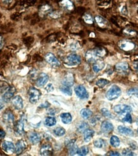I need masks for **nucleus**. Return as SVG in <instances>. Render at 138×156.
Wrapping results in <instances>:
<instances>
[{
    "instance_id": "obj_1",
    "label": "nucleus",
    "mask_w": 138,
    "mask_h": 156,
    "mask_svg": "<svg viewBox=\"0 0 138 156\" xmlns=\"http://www.w3.org/2000/svg\"><path fill=\"white\" fill-rule=\"evenodd\" d=\"M121 93V89L118 86L113 85L106 93V98L109 100H113L120 97Z\"/></svg>"
},
{
    "instance_id": "obj_2",
    "label": "nucleus",
    "mask_w": 138,
    "mask_h": 156,
    "mask_svg": "<svg viewBox=\"0 0 138 156\" xmlns=\"http://www.w3.org/2000/svg\"><path fill=\"white\" fill-rule=\"evenodd\" d=\"M81 61V59L79 55L76 54H71L67 57L65 63L68 66L74 67L80 64Z\"/></svg>"
},
{
    "instance_id": "obj_3",
    "label": "nucleus",
    "mask_w": 138,
    "mask_h": 156,
    "mask_svg": "<svg viewBox=\"0 0 138 156\" xmlns=\"http://www.w3.org/2000/svg\"><path fill=\"white\" fill-rule=\"evenodd\" d=\"M29 97L30 102H32V104H35L40 99V92L36 88L32 87L29 90Z\"/></svg>"
},
{
    "instance_id": "obj_4",
    "label": "nucleus",
    "mask_w": 138,
    "mask_h": 156,
    "mask_svg": "<svg viewBox=\"0 0 138 156\" xmlns=\"http://www.w3.org/2000/svg\"><path fill=\"white\" fill-rule=\"evenodd\" d=\"M45 58L47 62L53 67H58L60 66V62H59V61L57 59L56 57L54 56L53 54L50 53L46 54V55L45 56Z\"/></svg>"
},
{
    "instance_id": "obj_5",
    "label": "nucleus",
    "mask_w": 138,
    "mask_h": 156,
    "mask_svg": "<svg viewBox=\"0 0 138 156\" xmlns=\"http://www.w3.org/2000/svg\"><path fill=\"white\" fill-rule=\"evenodd\" d=\"M75 94L81 99H86L88 98V93L86 88L82 85L77 86L75 88Z\"/></svg>"
},
{
    "instance_id": "obj_6",
    "label": "nucleus",
    "mask_w": 138,
    "mask_h": 156,
    "mask_svg": "<svg viewBox=\"0 0 138 156\" xmlns=\"http://www.w3.org/2000/svg\"><path fill=\"white\" fill-rule=\"evenodd\" d=\"M114 111H115L116 113L121 115V114L131 113L132 111V108L128 105L119 104L114 106Z\"/></svg>"
},
{
    "instance_id": "obj_7",
    "label": "nucleus",
    "mask_w": 138,
    "mask_h": 156,
    "mask_svg": "<svg viewBox=\"0 0 138 156\" xmlns=\"http://www.w3.org/2000/svg\"><path fill=\"white\" fill-rule=\"evenodd\" d=\"M2 149L8 154H12L14 152L15 148L12 142L9 141H5L2 143Z\"/></svg>"
},
{
    "instance_id": "obj_8",
    "label": "nucleus",
    "mask_w": 138,
    "mask_h": 156,
    "mask_svg": "<svg viewBox=\"0 0 138 156\" xmlns=\"http://www.w3.org/2000/svg\"><path fill=\"white\" fill-rule=\"evenodd\" d=\"M3 120L7 126H12L14 122V116L11 111H6L3 115Z\"/></svg>"
},
{
    "instance_id": "obj_9",
    "label": "nucleus",
    "mask_w": 138,
    "mask_h": 156,
    "mask_svg": "<svg viewBox=\"0 0 138 156\" xmlns=\"http://www.w3.org/2000/svg\"><path fill=\"white\" fill-rule=\"evenodd\" d=\"M101 131H102L104 133H107L109 134L111 132H112L113 131V124H112L109 121H104L102 124H101Z\"/></svg>"
},
{
    "instance_id": "obj_10",
    "label": "nucleus",
    "mask_w": 138,
    "mask_h": 156,
    "mask_svg": "<svg viewBox=\"0 0 138 156\" xmlns=\"http://www.w3.org/2000/svg\"><path fill=\"white\" fill-rule=\"evenodd\" d=\"M115 69L119 73L127 74L128 73V71H129V65L127 63H125V62L119 63L116 64V65L115 66Z\"/></svg>"
},
{
    "instance_id": "obj_11",
    "label": "nucleus",
    "mask_w": 138,
    "mask_h": 156,
    "mask_svg": "<svg viewBox=\"0 0 138 156\" xmlns=\"http://www.w3.org/2000/svg\"><path fill=\"white\" fill-rule=\"evenodd\" d=\"M15 88L14 87H10L7 89V90L3 95L2 98L5 102H9L11 99L12 97L14 96L15 93Z\"/></svg>"
},
{
    "instance_id": "obj_12",
    "label": "nucleus",
    "mask_w": 138,
    "mask_h": 156,
    "mask_svg": "<svg viewBox=\"0 0 138 156\" xmlns=\"http://www.w3.org/2000/svg\"><path fill=\"white\" fill-rule=\"evenodd\" d=\"M85 58H86V61L88 62H89V63L95 62L97 60H98V58L94 50H91V51H87L86 53Z\"/></svg>"
},
{
    "instance_id": "obj_13",
    "label": "nucleus",
    "mask_w": 138,
    "mask_h": 156,
    "mask_svg": "<svg viewBox=\"0 0 138 156\" xmlns=\"http://www.w3.org/2000/svg\"><path fill=\"white\" fill-rule=\"evenodd\" d=\"M13 106H14L15 109L17 110H22L23 108V100L21 97L19 95H17L13 98L12 99Z\"/></svg>"
},
{
    "instance_id": "obj_14",
    "label": "nucleus",
    "mask_w": 138,
    "mask_h": 156,
    "mask_svg": "<svg viewBox=\"0 0 138 156\" xmlns=\"http://www.w3.org/2000/svg\"><path fill=\"white\" fill-rule=\"evenodd\" d=\"M119 47L122 50L129 51L134 48V44L131 42L127 41H121L119 43Z\"/></svg>"
},
{
    "instance_id": "obj_15",
    "label": "nucleus",
    "mask_w": 138,
    "mask_h": 156,
    "mask_svg": "<svg viewBox=\"0 0 138 156\" xmlns=\"http://www.w3.org/2000/svg\"><path fill=\"white\" fill-rule=\"evenodd\" d=\"M14 131L15 134L18 136H21L24 133V122L21 120H19L15 124L14 127Z\"/></svg>"
},
{
    "instance_id": "obj_16",
    "label": "nucleus",
    "mask_w": 138,
    "mask_h": 156,
    "mask_svg": "<svg viewBox=\"0 0 138 156\" xmlns=\"http://www.w3.org/2000/svg\"><path fill=\"white\" fill-rule=\"evenodd\" d=\"M49 80V77L45 73H41L39 76L37 81H36V85L38 87H44Z\"/></svg>"
},
{
    "instance_id": "obj_17",
    "label": "nucleus",
    "mask_w": 138,
    "mask_h": 156,
    "mask_svg": "<svg viewBox=\"0 0 138 156\" xmlns=\"http://www.w3.org/2000/svg\"><path fill=\"white\" fill-rule=\"evenodd\" d=\"M53 154V148L49 144L44 145L40 149V154L42 155H51Z\"/></svg>"
},
{
    "instance_id": "obj_18",
    "label": "nucleus",
    "mask_w": 138,
    "mask_h": 156,
    "mask_svg": "<svg viewBox=\"0 0 138 156\" xmlns=\"http://www.w3.org/2000/svg\"><path fill=\"white\" fill-rule=\"evenodd\" d=\"M26 145L25 141L23 140H19V141H17L16 147H15V153L17 154H20L26 149Z\"/></svg>"
},
{
    "instance_id": "obj_19",
    "label": "nucleus",
    "mask_w": 138,
    "mask_h": 156,
    "mask_svg": "<svg viewBox=\"0 0 138 156\" xmlns=\"http://www.w3.org/2000/svg\"><path fill=\"white\" fill-rule=\"evenodd\" d=\"M118 131L120 132V133L126 135V136H134L133 131L127 127L120 126L118 127Z\"/></svg>"
},
{
    "instance_id": "obj_20",
    "label": "nucleus",
    "mask_w": 138,
    "mask_h": 156,
    "mask_svg": "<svg viewBox=\"0 0 138 156\" xmlns=\"http://www.w3.org/2000/svg\"><path fill=\"white\" fill-rule=\"evenodd\" d=\"M59 5L61 7L64 8L68 10H72L74 9V5L70 0H61L59 2Z\"/></svg>"
},
{
    "instance_id": "obj_21",
    "label": "nucleus",
    "mask_w": 138,
    "mask_h": 156,
    "mask_svg": "<svg viewBox=\"0 0 138 156\" xmlns=\"http://www.w3.org/2000/svg\"><path fill=\"white\" fill-rule=\"evenodd\" d=\"M105 64H104L102 61L97 60L94 62V64L93 65V70L95 72H98L104 69Z\"/></svg>"
},
{
    "instance_id": "obj_22",
    "label": "nucleus",
    "mask_w": 138,
    "mask_h": 156,
    "mask_svg": "<svg viewBox=\"0 0 138 156\" xmlns=\"http://www.w3.org/2000/svg\"><path fill=\"white\" fill-rule=\"evenodd\" d=\"M63 84L65 86H67V87H72L74 85V78L73 76L71 74H67V76L65 77L64 80L63 81Z\"/></svg>"
},
{
    "instance_id": "obj_23",
    "label": "nucleus",
    "mask_w": 138,
    "mask_h": 156,
    "mask_svg": "<svg viewBox=\"0 0 138 156\" xmlns=\"http://www.w3.org/2000/svg\"><path fill=\"white\" fill-rule=\"evenodd\" d=\"M95 132L92 129H88L84 132V140L86 142H89L94 135Z\"/></svg>"
},
{
    "instance_id": "obj_24",
    "label": "nucleus",
    "mask_w": 138,
    "mask_h": 156,
    "mask_svg": "<svg viewBox=\"0 0 138 156\" xmlns=\"http://www.w3.org/2000/svg\"><path fill=\"white\" fill-rule=\"evenodd\" d=\"M40 136L36 132H32L30 135V140L33 144H38L40 141Z\"/></svg>"
},
{
    "instance_id": "obj_25",
    "label": "nucleus",
    "mask_w": 138,
    "mask_h": 156,
    "mask_svg": "<svg viewBox=\"0 0 138 156\" xmlns=\"http://www.w3.org/2000/svg\"><path fill=\"white\" fill-rule=\"evenodd\" d=\"M61 121L65 124H68L72 121V116L69 113H62L60 115Z\"/></svg>"
},
{
    "instance_id": "obj_26",
    "label": "nucleus",
    "mask_w": 138,
    "mask_h": 156,
    "mask_svg": "<svg viewBox=\"0 0 138 156\" xmlns=\"http://www.w3.org/2000/svg\"><path fill=\"white\" fill-rule=\"evenodd\" d=\"M80 113L81 116L85 119L89 118L90 117H91L92 115V111L90 110H89V109H86V108L83 109V110L81 111Z\"/></svg>"
},
{
    "instance_id": "obj_27",
    "label": "nucleus",
    "mask_w": 138,
    "mask_h": 156,
    "mask_svg": "<svg viewBox=\"0 0 138 156\" xmlns=\"http://www.w3.org/2000/svg\"><path fill=\"white\" fill-rule=\"evenodd\" d=\"M56 120L55 118H54V117H48V118H46V119L45 120V124L47 126L49 127H52L54 126V125H56Z\"/></svg>"
},
{
    "instance_id": "obj_28",
    "label": "nucleus",
    "mask_w": 138,
    "mask_h": 156,
    "mask_svg": "<svg viewBox=\"0 0 138 156\" xmlns=\"http://www.w3.org/2000/svg\"><path fill=\"white\" fill-rule=\"evenodd\" d=\"M95 19L96 20V22H97V24L100 27H104L106 26L107 21L105 19H103L102 17L97 15V16H96L95 17Z\"/></svg>"
},
{
    "instance_id": "obj_29",
    "label": "nucleus",
    "mask_w": 138,
    "mask_h": 156,
    "mask_svg": "<svg viewBox=\"0 0 138 156\" xmlns=\"http://www.w3.org/2000/svg\"><path fill=\"white\" fill-rule=\"evenodd\" d=\"M110 143L113 147H118L120 146V141L118 137L116 136H113L111 137Z\"/></svg>"
},
{
    "instance_id": "obj_30",
    "label": "nucleus",
    "mask_w": 138,
    "mask_h": 156,
    "mask_svg": "<svg viewBox=\"0 0 138 156\" xmlns=\"http://www.w3.org/2000/svg\"><path fill=\"white\" fill-rule=\"evenodd\" d=\"M51 8L49 6V5H44V6L42 7L40 9V11L39 13L42 15H44L47 14H48L49 12H51Z\"/></svg>"
},
{
    "instance_id": "obj_31",
    "label": "nucleus",
    "mask_w": 138,
    "mask_h": 156,
    "mask_svg": "<svg viewBox=\"0 0 138 156\" xmlns=\"http://www.w3.org/2000/svg\"><path fill=\"white\" fill-rule=\"evenodd\" d=\"M88 152H89L88 148L86 146H83L82 147H81L80 149H78L77 154L81 156H84L87 155Z\"/></svg>"
},
{
    "instance_id": "obj_32",
    "label": "nucleus",
    "mask_w": 138,
    "mask_h": 156,
    "mask_svg": "<svg viewBox=\"0 0 138 156\" xmlns=\"http://www.w3.org/2000/svg\"><path fill=\"white\" fill-rule=\"evenodd\" d=\"M88 124L86 122H81L79 126L77 127V131H79L81 133L82 132H84L86 130L88 129Z\"/></svg>"
},
{
    "instance_id": "obj_33",
    "label": "nucleus",
    "mask_w": 138,
    "mask_h": 156,
    "mask_svg": "<svg viewBox=\"0 0 138 156\" xmlns=\"http://www.w3.org/2000/svg\"><path fill=\"white\" fill-rule=\"evenodd\" d=\"M54 133L57 136H63L65 134V130L62 127H57L54 130Z\"/></svg>"
},
{
    "instance_id": "obj_34",
    "label": "nucleus",
    "mask_w": 138,
    "mask_h": 156,
    "mask_svg": "<svg viewBox=\"0 0 138 156\" xmlns=\"http://www.w3.org/2000/svg\"><path fill=\"white\" fill-rule=\"evenodd\" d=\"M60 90L63 93H65V94H66L67 95L70 96V95H72V92L71 88H70V87H67V86H65L64 85L63 87H61L60 88Z\"/></svg>"
},
{
    "instance_id": "obj_35",
    "label": "nucleus",
    "mask_w": 138,
    "mask_h": 156,
    "mask_svg": "<svg viewBox=\"0 0 138 156\" xmlns=\"http://www.w3.org/2000/svg\"><path fill=\"white\" fill-rule=\"evenodd\" d=\"M109 81L108 80L105 79H98L97 83H96V85H97L99 88H103L105 87L106 85L109 84Z\"/></svg>"
},
{
    "instance_id": "obj_36",
    "label": "nucleus",
    "mask_w": 138,
    "mask_h": 156,
    "mask_svg": "<svg viewBox=\"0 0 138 156\" xmlns=\"http://www.w3.org/2000/svg\"><path fill=\"white\" fill-rule=\"evenodd\" d=\"M127 94L130 96H135L138 97V88H132L127 92Z\"/></svg>"
},
{
    "instance_id": "obj_37",
    "label": "nucleus",
    "mask_w": 138,
    "mask_h": 156,
    "mask_svg": "<svg viewBox=\"0 0 138 156\" xmlns=\"http://www.w3.org/2000/svg\"><path fill=\"white\" fill-rule=\"evenodd\" d=\"M96 54L98 56V58H101L103 57L106 54V51L102 48H97L94 49Z\"/></svg>"
},
{
    "instance_id": "obj_38",
    "label": "nucleus",
    "mask_w": 138,
    "mask_h": 156,
    "mask_svg": "<svg viewBox=\"0 0 138 156\" xmlns=\"http://www.w3.org/2000/svg\"><path fill=\"white\" fill-rule=\"evenodd\" d=\"M83 19H84L85 22L88 24H92L93 22V18L90 14H85L83 16Z\"/></svg>"
},
{
    "instance_id": "obj_39",
    "label": "nucleus",
    "mask_w": 138,
    "mask_h": 156,
    "mask_svg": "<svg viewBox=\"0 0 138 156\" xmlns=\"http://www.w3.org/2000/svg\"><path fill=\"white\" fill-rule=\"evenodd\" d=\"M101 112H102V115L106 117V118H113V115H111V113H110V111H108L106 108H102V110H101Z\"/></svg>"
},
{
    "instance_id": "obj_40",
    "label": "nucleus",
    "mask_w": 138,
    "mask_h": 156,
    "mask_svg": "<svg viewBox=\"0 0 138 156\" xmlns=\"http://www.w3.org/2000/svg\"><path fill=\"white\" fill-rule=\"evenodd\" d=\"M104 141L102 139H98L94 141V145L97 148H102L104 146Z\"/></svg>"
},
{
    "instance_id": "obj_41",
    "label": "nucleus",
    "mask_w": 138,
    "mask_h": 156,
    "mask_svg": "<svg viewBox=\"0 0 138 156\" xmlns=\"http://www.w3.org/2000/svg\"><path fill=\"white\" fill-rule=\"evenodd\" d=\"M122 155H126V156H132V155H134V154L130 149H125L123 150V152H122Z\"/></svg>"
},
{
    "instance_id": "obj_42",
    "label": "nucleus",
    "mask_w": 138,
    "mask_h": 156,
    "mask_svg": "<svg viewBox=\"0 0 138 156\" xmlns=\"http://www.w3.org/2000/svg\"><path fill=\"white\" fill-rule=\"evenodd\" d=\"M123 121L125 122H127V123L129 124H131L132 123V117L131 115H130V113H127V115H125V116L124 117V118L123 119Z\"/></svg>"
},
{
    "instance_id": "obj_43",
    "label": "nucleus",
    "mask_w": 138,
    "mask_h": 156,
    "mask_svg": "<svg viewBox=\"0 0 138 156\" xmlns=\"http://www.w3.org/2000/svg\"><path fill=\"white\" fill-rule=\"evenodd\" d=\"M125 33H126L127 35H134V34H136V33H135L133 30H131L129 29H127L124 31Z\"/></svg>"
},
{
    "instance_id": "obj_44",
    "label": "nucleus",
    "mask_w": 138,
    "mask_h": 156,
    "mask_svg": "<svg viewBox=\"0 0 138 156\" xmlns=\"http://www.w3.org/2000/svg\"><path fill=\"white\" fill-rule=\"evenodd\" d=\"M46 90L48 91V92H51L52 91L54 90V88L52 84H49L48 86H47V87L46 88Z\"/></svg>"
},
{
    "instance_id": "obj_45",
    "label": "nucleus",
    "mask_w": 138,
    "mask_h": 156,
    "mask_svg": "<svg viewBox=\"0 0 138 156\" xmlns=\"http://www.w3.org/2000/svg\"><path fill=\"white\" fill-rule=\"evenodd\" d=\"M109 155H116V156H119L120 155V154H119V152H114V151H111L108 153Z\"/></svg>"
},
{
    "instance_id": "obj_46",
    "label": "nucleus",
    "mask_w": 138,
    "mask_h": 156,
    "mask_svg": "<svg viewBox=\"0 0 138 156\" xmlns=\"http://www.w3.org/2000/svg\"><path fill=\"white\" fill-rule=\"evenodd\" d=\"M5 136V132L2 131V130H0V139H3Z\"/></svg>"
},
{
    "instance_id": "obj_47",
    "label": "nucleus",
    "mask_w": 138,
    "mask_h": 156,
    "mask_svg": "<svg viewBox=\"0 0 138 156\" xmlns=\"http://www.w3.org/2000/svg\"><path fill=\"white\" fill-rule=\"evenodd\" d=\"M5 107V104L3 101L0 99V111H1Z\"/></svg>"
},
{
    "instance_id": "obj_48",
    "label": "nucleus",
    "mask_w": 138,
    "mask_h": 156,
    "mask_svg": "<svg viewBox=\"0 0 138 156\" xmlns=\"http://www.w3.org/2000/svg\"><path fill=\"white\" fill-rule=\"evenodd\" d=\"M134 68L135 70H136L137 71H138V61H136L134 62V63L133 65Z\"/></svg>"
},
{
    "instance_id": "obj_49",
    "label": "nucleus",
    "mask_w": 138,
    "mask_h": 156,
    "mask_svg": "<svg viewBox=\"0 0 138 156\" xmlns=\"http://www.w3.org/2000/svg\"><path fill=\"white\" fill-rule=\"evenodd\" d=\"M3 45V38L0 36V49L2 48Z\"/></svg>"
},
{
    "instance_id": "obj_50",
    "label": "nucleus",
    "mask_w": 138,
    "mask_h": 156,
    "mask_svg": "<svg viewBox=\"0 0 138 156\" xmlns=\"http://www.w3.org/2000/svg\"><path fill=\"white\" fill-rule=\"evenodd\" d=\"M137 124H138V121H137Z\"/></svg>"
},
{
    "instance_id": "obj_51",
    "label": "nucleus",
    "mask_w": 138,
    "mask_h": 156,
    "mask_svg": "<svg viewBox=\"0 0 138 156\" xmlns=\"http://www.w3.org/2000/svg\"><path fill=\"white\" fill-rule=\"evenodd\" d=\"M137 132H138V131H137Z\"/></svg>"
}]
</instances>
